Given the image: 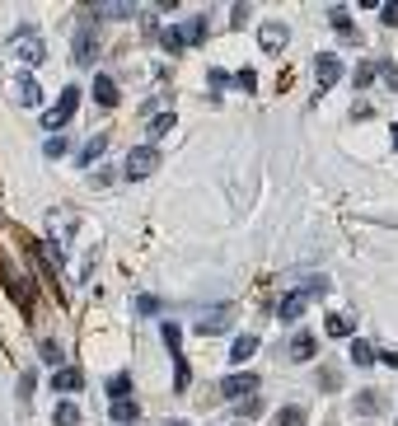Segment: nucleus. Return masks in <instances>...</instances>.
<instances>
[{
  "label": "nucleus",
  "mask_w": 398,
  "mask_h": 426,
  "mask_svg": "<svg viewBox=\"0 0 398 426\" xmlns=\"http://www.w3.org/2000/svg\"><path fill=\"white\" fill-rule=\"evenodd\" d=\"M75 108H80V90H75V85H66V90H61V99L52 103V108H47L43 127H47V132H57V136H61V127H66L70 117H75Z\"/></svg>",
  "instance_id": "f257e3e1"
},
{
  "label": "nucleus",
  "mask_w": 398,
  "mask_h": 426,
  "mask_svg": "<svg viewBox=\"0 0 398 426\" xmlns=\"http://www.w3.org/2000/svg\"><path fill=\"white\" fill-rule=\"evenodd\" d=\"M155 169H159V150H155V146H136V150H131V155H127L122 174H127V179H131V183H136V179H150Z\"/></svg>",
  "instance_id": "f03ea898"
},
{
  "label": "nucleus",
  "mask_w": 398,
  "mask_h": 426,
  "mask_svg": "<svg viewBox=\"0 0 398 426\" xmlns=\"http://www.w3.org/2000/svg\"><path fill=\"white\" fill-rule=\"evenodd\" d=\"M235 324V304H216V309H211V314H202L197 319V333H225V328Z\"/></svg>",
  "instance_id": "7ed1b4c3"
},
{
  "label": "nucleus",
  "mask_w": 398,
  "mask_h": 426,
  "mask_svg": "<svg viewBox=\"0 0 398 426\" xmlns=\"http://www.w3.org/2000/svg\"><path fill=\"white\" fill-rule=\"evenodd\" d=\"M314 75H318V85L328 90L333 80H342V61H338V52H318L314 56Z\"/></svg>",
  "instance_id": "20e7f679"
},
{
  "label": "nucleus",
  "mask_w": 398,
  "mask_h": 426,
  "mask_svg": "<svg viewBox=\"0 0 398 426\" xmlns=\"http://www.w3.org/2000/svg\"><path fill=\"white\" fill-rule=\"evenodd\" d=\"M220 393H225V398H244V393H249L253 398V393H258V375H249V371L230 375V380H220Z\"/></svg>",
  "instance_id": "39448f33"
},
{
  "label": "nucleus",
  "mask_w": 398,
  "mask_h": 426,
  "mask_svg": "<svg viewBox=\"0 0 398 426\" xmlns=\"http://www.w3.org/2000/svg\"><path fill=\"white\" fill-rule=\"evenodd\" d=\"M94 103H99V108H117V103H122V94H117V85L108 75H94Z\"/></svg>",
  "instance_id": "423d86ee"
},
{
  "label": "nucleus",
  "mask_w": 398,
  "mask_h": 426,
  "mask_svg": "<svg viewBox=\"0 0 398 426\" xmlns=\"http://www.w3.org/2000/svg\"><path fill=\"white\" fill-rule=\"evenodd\" d=\"M318 356V337L314 333H296L291 337V361H314Z\"/></svg>",
  "instance_id": "0eeeda50"
},
{
  "label": "nucleus",
  "mask_w": 398,
  "mask_h": 426,
  "mask_svg": "<svg viewBox=\"0 0 398 426\" xmlns=\"http://www.w3.org/2000/svg\"><path fill=\"white\" fill-rule=\"evenodd\" d=\"M305 300H309V295H305V291H296V295H286V300H281V304H276V319H281V324H296V319H300V314H305Z\"/></svg>",
  "instance_id": "6e6552de"
},
{
  "label": "nucleus",
  "mask_w": 398,
  "mask_h": 426,
  "mask_svg": "<svg viewBox=\"0 0 398 426\" xmlns=\"http://www.w3.org/2000/svg\"><path fill=\"white\" fill-rule=\"evenodd\" d=\"M80 384H85V375H80L75 366H57V375H52V389H61V393H75Z\"/></svg>",
  "instance_id": "1a4fd4ad"
},
{
  "label": "nucleus",
  "mask_w": 398,
  "mask_h": 426,
  "mask_svg": "<svg viewBox=\"0 0 398 426\" xmlns=\"http://www.w3.org/2000/svg\"><path fill=\"white\" fill-rule=\"evenodd\" d=\"M94 47H99V43H94V28L85 23V28L75 33V61H80V66H90V61H94Z\"/></svg>",
  "instance_id": "9d476101"
},
{
  "label": "nucleus",
  "mask_w": 398,
  "mask_h": 426,
  "mask_svg": "<svg viewBox=\"0 0 398 426\" xmlns=\"http://www.w3.org/2000/svg\"><path fill=\"white\" fill-rule=\"evenodd\" d=\"M286 38H291V33H286V23H262V47H267V52H281V47H286Z\"/></svg>",
  "instance_id": "9b49d317"
},
{
  "label": "nucleus",
  "mask_w": 398,
  "mask_h": 426,
  "mask_svg": "<svg viewBox=\"0 0 398 426\" xmlns=\"http://www.w3.org/2000/svg\"><path fill=\"white\" fill-rule=\"evenodd\" d=\"M253 351H258V337H253V333H244V337L230 342V361H249Z\"/></svg>",
  "instance_id": "f8f14e48"
},
{
  "label": "nucleus",
  "mask_w": 398,
  "mask_h": 426,
  "mask_svg": "<svg viewBox=\"0 0 398 426\" xmlns=\"http://www.w3.org/2000/svg\"><path fill=\"white\" fill-rule=\"evenodd\" d=\"M206 28H211V19H206V14H193V19L183 23V38H188V43H202Z\"/></svg>",
  "instance_id": "ddd939ff"
},
{
  "label": "nucleus",
  "mask_w": 398,
  "mask_h": 426,
  "mask_svg": "<svg viewBox=\"0 0 398 426\" xmlns=\"http://www.w3.org/2000/svg\"><path fill=\"white\" fill-rule=\"evenodd\" d=\"M38 99H43V94H38V80L23 70V75H19V103H28V108H33Z\"/></svg>",
  "instance_id": "4468645a"
},
{
  "label": "nucleus",
  "mask_w": 398,
  "mask_h": 426,
  "mask_svg": "<svg viewBox=\"0 0 398 426\" xmlns=\"http://www.w3.org/2000/svg\"><path fill=\"white\" fill-rule=\"evenodd\" d=\"M323 328H328V337H352V319H347V314H328V324H323Z\"/></svg>",
  "instance_id": "2eb2a0df"
},
{
  "label": "nucleus",
  "mask_w": 398,
  "mask_h": 426,
  "mask_svg": "<svg viewBox=\"0 0 398 426\" xmlns=\"http://www.w3.org/2000/svg\"><path fill=\"white\" fill-rule=\"evenodd\" d=\"M159 47H164V52H183L188 38H183V28H164V33H159Z\"/></svg>",
  "instance_id": "dca6fc26"
},
{
  "label": "nucleus",
  "mask_w": 398,
  "mask_h": 426,
  "mask_svg": "<svg viewBox=\"0 0 398 426\" xmlns=\"http://www.w3.org/2000/svg\"><path fill=\"white\" fill-rule=\"evenodd\" d=\"M352 361H356V366H375L380 351L370 347V342H352Z\"/></svg>",
  "instance_id": "f3484780"
},
{
  "label": "nucleus",
  "mask_w": 398,
  "mask_h": 426,
  "mask_svg": "<svg viewBox=\"0 0 398 426\" xmlns=\"http://www.w3.org/2000/svg\"><path fill=\"white\" fill-rule=\"evenodd\" d=\"M169 127H173V112H155V117H150V127H146V132H150V141H159V136L169 132Z\"/></svg>",
  "instance_id": "a211bd4d"
},
{
  "label": "nucleus",
  "mask_w": 398,
  "mask_h": 426,
  "mask_svg": "<svg viewBox=\"0 0 398 426\" xmlns=\"http://www.w3.org/2000/svg\"><path fill=\"white\" fill-rule=\"evenodd\" d=\"M108 393H113V403H122L127 393H131V375H113V380H108Z\"/></svg>",
  "instance_id": "6ab92c4d"
},
{
  "label": "nucleus",
  "mask_w": 398,
  "mask_h": 426,
  "mask_svg": "<svg viewBox=\"0 0 398 426\" xmlns=\"http://www.w3.org/2000/svg\"><path fill=\"white\" fill-rule=\"evenodd\" d=\"M52 417H57V426H80V408L75 403H57V412H52Z\"/></svg>",
  "instance_id": "aec40b11"
},
{
  "label": "nucleus",
  "mask_w": 398,
  "mask_h": 426,
  "mask_svg": "<svg viewBox=\"0 0 398 426\" xmlns=\"http://www.w3.org/2000/svg\"><path fill=\"white\" fill-rule=\"evenodd\" d=\"M23 61H43V43L33 38V28H23Z\"/></svg>",
  "instance_id": "412c9836"
},
{
  "label": "nucleus",
  "mask_w": 398,
  "mask_h": 426,
  "mask_svg": "<svg viewBox=\"0 0 398 426\" xmlns=\"http://www.w3.org/2000/svg\"><path fill=\"white\" fill-rule=\"evenodd\" d=\"M136 417H141V412H136V403H131V398L113 403V422H122V426H127V422H136Z\"/></svg>",
  "instance_id": "4be33fe9"
},
{
  "label": "nucleus",
  "mask_w": 398,
  "mask_h": 426,
  "mask_svg": "<svg viewBox=\"0 0 398 426\" xmlns=\"http://www.w3.org/2000/svg\"><path fill=\"white\" fill-rule=\"evenodd\" d=\"M328 19H333V28H338L342 38H352V33H356V28H352V14H347V10H328Z\"/></svg>",
  "instance_id": "5701e85b"
},
{
  "label": "nucleus",
  "mask_w": 398,
  "mask_h": 426,
  "mask_svg": "<svg viewBox=\"0 0 398 426\" xmlns=\"http://www.w3.org/2000/svg\"><path fill=\"white\" fill-rule=\"evenodd\" d=\"M276 426H305V408H281V412H276Z\"/></svg>",
  "instance_id": "b1692460"
},
{
  "label": "nucleus",
  "mask_w": 398,
  "mask_h": 426,
  "mask_svg": "<svg viewBox=\"0 0 398 426\" xmlns=\"http://www.w3.org/2000/svg\"><path fill=\"white\" fill-rule=\"evenodd\" d=\"M103 146H108V136H90V146H85V155H80V164H94Z\"/></svg>",
  "instance_id": "393cba45"
},
{
  "label": "nucleus",
  "mask_w": 398,
  "mask_h": 426,
  "mask_svg": "<svg viewBox=\"0 0 398 426\" xmlns=\"http://www.w3.org/2000/svg\"><path fill=\"white\" fill-rule=\"evenodd\" d=\"M136 309H141V314H159V300H155V295H141Z\"/></svg>",
  "instance_id": "a878e982"
},
{
  "label": "nucleus",
  "mask_w": 398,
  "mask_h": 426,
  "mask_svg": "<svg viewBox=\"0 0 398 426\" xmlns=\"http://www.w3.org/2000/svg\"><path fill=\"white\" fill-rule=\"evenodd\" d=\"M43 361H47V366H57V361H61V347H57V342H43Z\"/></svg>",
  "instance_id": "bb28decb"
},
{
  "label": "nucleus",
  "mask_w": 398,
  "mask_h": 426,
  "mask_svg": "<svg viewBox=\"0 0 398 426\" xmlns=\"http://www.w3.org/2000/svg\"><path fill=\"white\" fill-rule=\"evenodd\" d=\"M47 155H52V159L66 155V136H52V141H47Z\"/></svg>",
  "instance_id": "cd10ccee"
},
{
  "label": "nucleus",
  "mask_w": 398,
  "mask_h": 426,
  "mask_svg": "<svg viewBox=\"0 0 398 426\" xmlns=\"http://www.w3.org/2000/svg\"><path fill=\"white\" fill-rule=\"evenodd\" d=\"M230 85H239V90H253V70H239V75L230 80Z\"/></svg>",
  "instance_id": "c85d7f7f"
},
{
  "label": "nucleus",
  "mask_w": 398,
  "mask_h": 426,
  "mask_svg": "<svg viewBox=\"0 0 398 426\" xmlns=\"http://www.w3.org/2000/svg\"><path fill=\"white\" fill-rule=\"evenodd\" d=\"M375 70H380V66H361V70H356V85H361V90H365V85H370V75H375Z\"/></svg>",
  "instance_id": "c756f323"
},
{
  "label": "nucleus",
  "mask_w": 398,
  "mask_h": 426,
  "mask_svg": "<svg viewBox=\"0 0 398 426\" xmlns=\"http://www.w3.org/2000/svg\"><path fill=\"white\" fill-rule=\"evenodd\" d=\"M380 70H384V85H389V90H398V66H380Z\"/></svg>",
  "instance_id": "7c9ffc66"
},
{
  "label": "nucleus",
  "mask_w": 398,
  "mask_h": 426,
  "mask_svg": "<svg viewBox=\"0 0 398 426\" xmlns=\"http://www.w3.org/2000/svg\"><path fill=\"white\" fill-rule=\"evenodd\" d=\"M380 19H384V23H398V0H394V5H384V10H380Z\"/></svg>",
  "instance_id": "2f4dec72"
},
{
  "label": "nucleus",
  "mask_w": 398,
  "mask_h": 426,
  "mask_svg": "<svg viewBox=\"0 0 398 426\" xmlns=\"http://www.w3.org/2000/svg\"><path fill=\"white\" fill-rule=\"evenodd\" d=\"M394 146H398V127H394Z\"/></svg>",
  "instance_id": "473e14b6"
},
{
  "label": "nucleus",
  "mask_w": 398,
  "mask_h": 426,
  "mask_svg": "<svg viewBox=\"0 0 398 426\" xmlns=\"http://www.w3.org/2000/svg\"><path fill=\"white\" fill-rule=\"evenodd\" d=\"M169 426H188V422H169Z\"/></svg>",
  "instance_id": "72a5a7b5"
}]
</instances>
